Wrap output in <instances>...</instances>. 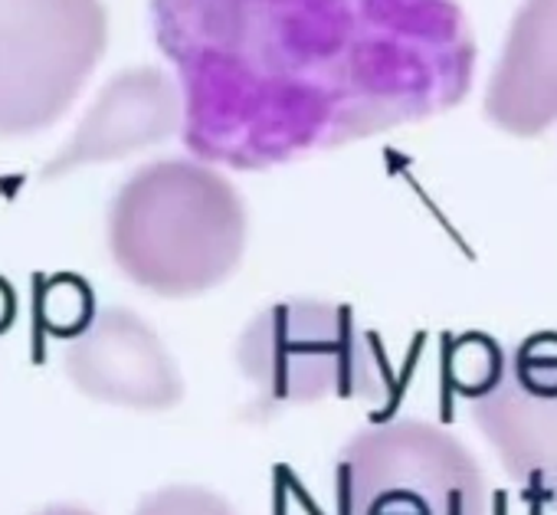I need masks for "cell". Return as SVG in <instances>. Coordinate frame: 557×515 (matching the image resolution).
Returning <instances> with one entry per match:
<instances>
[{
    "label": "cell",
    "mask_w": 557,
    "mask_h": 515,
    "mask_svg": "<svg viewBox=\"0 0 557 515\" xmlns=\"http://www.w3.org/2000/svg\"><path fill=\"white\" fill-rule=\"evenodd\" d=\"M135 515H239V512L230 505V499H223L220 492L207 486L177 482V486H164L145 495Z\"/></svg>",
    "instance_id": "30bf717a"
},
{
    "label": "cell",
    "mask_w": 557,
    "mask_h": 515,
    "mask_svg": "<svg viewBox=\"0 0 557 515\" xmlns=\"http://www.w3.org/2000/svg\"><path fill=\"white\" fill-rule=\"evenodd\" d=\"M37 515H96V512H89L83 505H50V508H44Z\"/></svg>",
    "instance_id": "7c38bea8"
},
{
    "label": "cell",
    "mask_w": 557,
    "mask_h": 515,
    "mask_svg": "<svg viewBox=\"0 0 557 515\" xmlns=\"http://www.w3.org/2000/svg\"><path fill=\"white\" fill-rule=\"evenodd\" d=\"M14 319V296L8 290V283H0V332H4Z\"/></svg>",
    "instance_id": "8fae6325"
},
{
    "label": "cell",
    "mask_w": 557,
    "mask_h": 515,
    "mask_svg": "<svg viewBox=\"0 0 557 515\" xmlns=\"http://www.w3.org/2000/svg\"><path fill=\"white\" fill-rule=\"evenodd\" d=\"M233 355L265 414L325 401H374L391 388L381 345L348 306L332 299L302 296L259 309Z\"/></svg>",
    "instance_id": "3957f363"
},
{
    "label": "cell",
    "mask_w": 557,
    "mask_h": 515,
    "mask_svg": "<svg viewBox=\"0 0 557 515\" xmlns=\"http://www.w3.org/2000/svg\"><path fill=\"white\" fill-rule=\"evenodd\" d=\"M184 132V93L177 76L154 66L119 73L83 115L63 151L44 168V177L128 158Z\"/></svg>",
    "instance_id": "ba28073f"
},
{
    "label": "cell",
    "mask_w": 557,
    "mask_h": 515,
    "mask_svg": "<svg viewBox=\"0 0 557 515\" xmlns=\"http://www.w3.org/2000/svg\"><path fill=\"white\" fill-rule=\"evenodd\" d=\"M184 145L265 171L456 109L475 83L459 0H151Z\"/></svg>",
    "instance_id": "6da1fadb"
},
{
    "label": "cell",
    "mask_w": 557,
    "mask_h": 515,
    "mask_svg": "<svg viewBox=\"0 0 557 515\" xmlns=\"http://www.w3.org/2000/svg\"><path fill=\"white\" fill-rule=\"evenodd\" d=\"M66 375L92 401L168 410L184 401V378L161 335L132 309H102L66 345Z\"/></svg>",
    "instance_id": "52a82bcc"
},
{
    "label": "cell",
    "mask_w": 557,
    "mask_h": 515,
    "mask_svg": "<svg viewBox=\"0 0 557 515\" xmlns=\"http://www.w3.org/2000/svg\"><path fill=\"white\" fill-rule=\"evenodd\" d=\"M335 502L338 515H495L472 450L420 417L358 430L335 459Z\"/></svg>",
    "instance_id": "277c9868"
},
{
    "label": "cell",
    "mask_w": 557,
    "mask_h": 515,
    "mask_svg": "<svg viewBox=\"0 0 557 515\" xmlns=\"http://www.w3.org/2000/svg\"><path fill=\"white\" fill-rule=\"evenodd\" d=\"M462 397L521 495L557 512V335L541 332L498 352Z\"/></svg>",
    "instance_id": "8992f818"
},
{
    "label": "cell",
    "mask_w": 557,
    "mask_h": 515,
    "mask_svg": "<svg viewBox=\"0 0 557 515\" xmlns=\"http://www.w3.org/2000/svg\"><path fill=\"white\" fill-rule=\"evenodd\" d=\"M249 217L216 164L164 158L138 168L112 197L109 249L135 286L190 299L226 283L246 253Z\"/></svg>",
    "instance_id": "7a4b0ae2"
},
{
    "label": "cell",
    "mask_w": 557,
    "mask_h": 515,
    "mask_svg": "<svg viewBox=\"0 0 557 515\" xmlns=\"http://www.w3.org/2000/svg\"><path fill=\"white\" fill-rule=\"evenodd\" d=\"M485 119L515 138L557 122V0H521L485 86Z\"/></svg>",
    "instance_id": "9c48e42d"
},
{
    "label": "cell",
    "mask_w": 557,
    "mask_h": 515,
    "mask_svg": "<svg viewBox=\"0 0 557 515\" xmlns=\"http://www.w3.org/2000/svg\"><path fill=\"white\" fill-rule=\"evenodd\" d=\"M109 44L102 0H0V135L50 128Z\"/></svg>",
    "instance_id": "5b68a950"
}]
</instances>
